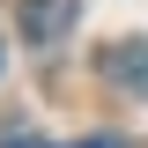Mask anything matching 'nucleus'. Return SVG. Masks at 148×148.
Here are the masks:
<instances>
[{"label": "nucleus", "mask_w": 148, "mask_h": 148, "mask_svg": "<svg viewBox=\"0 0 148 148\" xmlns=\"http://www.w3.org/2000/svg\"><path fill=\"white\" fill-rule=\"evenodd\" d=\"M74 15H82V0H22V8H15L22 45H59V37L74 30Z\"/></svg>", "instance_id": "nucleus-1"}, {"label": "nucleus", "mask_w": 148, "mask_h": 148, "mask_svg": "<svg viewBox=\"0 0 148 148\" xmlns=\"http://www.w3.org/2000/svg\"><path fill=\"white\" fill-rule=\"evenodd\" d=\"M104 74H111V89L148 96V45H111V52H104Z\"/></svg>", "instance_id": "nucleus-2"}, {"label": "nucleus", "mask_w": 148, "mask_h": 148, "mask_svg": "<svg viewBox=\"0 0 148 148\" xmlns=\"http://www.w3.org/2000/svg\"><path fill=\"white\" fill-rule=\"evenodd\" d=\"M74 148H126L119 133H89V141H74Z\"/></svg>", "instance_id": "nucleus-3"}, {"label": "nucleus", "mask_w": 148, "mask_h": 148, "mask_svg": "<svg viewBox=\"0 0 148 148\" xmlns=\"http://www.w3.org/2000/svg\"><path fill=\"white\" fill-rule=\"evenodd\" d=\"M0 148H45V141H37V133H8Z\"/></svg>", "instance_id": "nucleus-4"}]
</instances>
